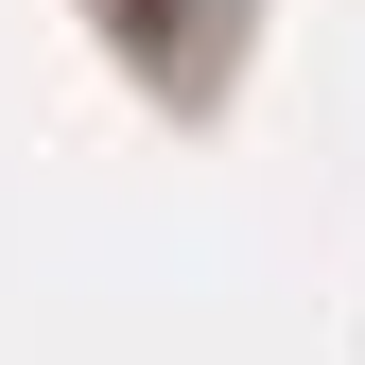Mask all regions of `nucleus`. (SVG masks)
I'll return each instance as SVG.
<instances>
[]
</instances>
